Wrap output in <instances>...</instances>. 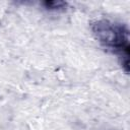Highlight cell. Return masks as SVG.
Segmentation results:
<instances>
[{"instance_id": "7a4b0ae2", "label": "cell", "mask_w": 130, "mask_h": 130, "mask_svg": "<svg viewBox=\"0 0 130 130\" xmlns=\"http://www.w3.org/2000/svg\"><path fill=\"white\" fill-rule=\"evenodd\" d=\"M42 6L50 11H63L67 8L68 3L61 0H46L42 2Z\"/></svg>"}, {"instance_id": "6da1fadb", "label": "cell", "mask_w": 130, "mask_h": 130, "mask_svg": "<svg viewBox=\"0 0 130 130\" xmlns=\"http://www.w3.org/2000/svg\"><path fill=\"white\" fill-rule=\"evenodd\" d=\"M94 39L105 48L120 56V64L129 72V30L126 25L108 19H98L90 23Z\"/></svg>"}]
</instances>
